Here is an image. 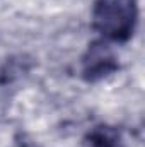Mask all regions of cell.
Listing matches in <instances>:
<instances>
[{"label":"cell","instance_id":"6da1fadb","mask_svg":"<svg viewBox=\"0 0 145 147\" xmlns=\"http://www.w3.org/2000/svg\"><path fill=\"white\" fill-rule=\"evenodd\" d=\"M137 21V0H94L92 28L106 41H128L135 33Z\"/></svg>","mask_w":145,"mask_h":147},{"label":"cell","instance_id":"7a4b0ae2","mask_svg":"<svg viewBox=\"0 0 145 147\" xmlns=\"http://www.w3.org/2000/svg\"><path fill=\"white\" fill-rule=\"evenodd\" d=\"M118 70V58L104 39L89 45L82 57V77L87 82H97Z\"/></svg>","mask_w":145,"mask_h":147},{"label":"cell","instance_id":"3957f363","mask_svg":"<svg viewBox=\"0 0 145 147\" xmlns=\"http://www.w3.org/2000/svg\"><path fill=\"white\" fill-rule=\"evenodd\" d=\"M85 146L87 147H125L123 137L118 128L108 127V125H99L94 127L87 137H85Z\"/></svg>","mask_w":145,"mask_h":147}]
</instances>
